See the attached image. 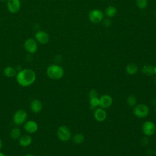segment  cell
Masks as SVG:
<instances>
[{
	"label": "cell",
	"instance_id": "ba28073f",
	"mask_svg": "<svg viewBox=\"0 0 156 156\" xmlns=\"http://www.w3.org/2000/svg\"><path fill=\"white\" fill-rule=\"evenodd\" d=\"M24 46L25 49L30 54L35 53L38 49L37 42L33 38H27L24 43Z\"/></svg>",
	"mask_w": 156,
	"mask_h": 156
},
{
	"label": "cell",
	"instance_id": "484cf974",
	"mask_svg": "<svg viewBox=\"0 0 156 156\" xmlns=\"http://www.w3.org/2000/svg\"><path fill=\"white\" fill-rule=\"evenodd\" d=\"M149 139H148V138H147V136H146L142 138V139H141V144H142L143 145H144V146L147 145V144L149 143Z\"/></svg>",
	"mask_w": 156,
	"mask_h": 156
},
{
	"label": "cell",
	"instance_id": "ac0fdd59",
	"mask_svg": "<svg viewBox=\"0 0 156 156\" xmlns=\"http://www.w3.org/2000/svg\"><path fill=\"white\" fill-rule=\"evenodd\" d=\"M4 74L5 75V76L7 77H14L16 74V69L12 66H7L4 69L3 71Z\"/></svg>",
	"mask_w": 156,
	"mask_h": 156
},
{
	"label": "cell",
	"instance_id": "7c38bea8",
	"mask_svg": "<svg viewBox=\"0 0 156 156\" xmlns=\"http://www.w3.org/2000/svg\"><path fill=\"white\" fill-rule=\"evenodd\" d=\"M107 114L106 111L102 108H98L94 110V118L98 122H102L105 120Z\"/></svg>",
	"mask_w": 156,
	"mask_h": 156
},
{
	"label": "cell",
	"instance_id": "52a82bcc",
	"mask_svg": "<svg viewBox=\"0 0 156 156\" xmlns=\"http://www.w3.org/2000/svg\"><path fill=\"white\" fill-rule=\"evenodd\" d=\"M88 18L93 23L98 24L104 20V13L99 9H93L88 13Z\"/></svg>",
	"mask_w": 156,
	"mask_h": 156
},
{
	"label": "cell",
	"instance_id": "8fae6325",
	"mask_svg": "<svg viewBox=\"0 0 156 156\" xmlns=\"http://www.w3.org/2000/svg\"><path fill=\"white\" fill-rule=\"evenodd\" d=\"M112 103L113 99L108 94H104L99 98V106L102 108H107L110 107Z\"/></svg>",
	"mask_w": 156,
	"mask_h": 156
},
{
	"label": "cell",
	"instance_id": "d6986e66",
	"mask_svg": "<svg viewBox=\"0 0 156 156\" xmlns=\"http://www.w3.org/2000/svg\"><path fill=\"white\" fill-rule=\"evenodd\" d=\"M143 74L147 76H151L154 74V66L151 65H146L141 69Z\"/></svg>",
	"mask_w": 156,
	"mask_h": 156
},
{
	"label": "cell",
	"instance_id": "836d02e7",
	"mask_svg": "<svg viewBox=\"0 0 156 156\" xmlns=\"http://www.w3.org/2000/svg\"><path fill=\"white\" fill-rule=\"evenodd\" d=\"M155 83H156V77H155Z\"/></svg>",
	"mask_w": 156,
	"mask_h": 156
},
{
	"label": "cell",
	"instance_id": "6da1fadb",
	"mask_svg": "<svg viewBox=\"0 0 156 156\" xmlns=\"http://www.w3.org/2000/svg\"><path fill=\"white\" fill-rule=\"evenodd\" d=\"M16 81L22 87L31 85L36 79L35 73L31 69L26 68L20 70L16 74Z\"/></svg>",
	"mask_w": 156,
	"mask_h": 156
},
{
	"label": "cell",
	"instance_id": "30bf717a",
	"mask_svg": "<svg viewBox=\"0 0 156 156\" xmlns=\"http://www.w3.org/2000/svg\"><path fill=\"white\" fill-rule=\"evenodd\" d=\"M35 40L41 44H46L49 40V37L48 33L43 30H39L35 33Z\"/></svg>",
	"mask_w": 156,
	"mask_h": 156
},
{
	"label": "cell",
	"instance_id": "9a60e30c",
	"mask_svg": "<svg viewBox=\"0 0 156 156\" xmlns=\"http://www.w3.org/2000/svg\"><path fill=\"white\" fill-rule=\"evenodd\" d=\"M32 137L29 135H24L19 138V144L23 147H27L32 144Z\"/></svg>",
	"mask_w": 156,
	"mask_h": 156
},
{
	"label": "cell",
	"instance_id": "cb8c5ba5",
	"mask_svg": "<svg viewBox=\"0 0 156 156\" xmlns=\"http://www.w3.org/2000/svg\"><path fill=\"white\" fill-rule=\"evenodd\" d=\"M136 4L140 9H144L148 4L147 0H136Z\"/></svg>",
	"mask_w": 156,
	"mask_h": 156
},
{
	"label": "cell",
	"instance_id": "277c9868",
	"mask_svg": "<svg viewBox=\"0 0 156 156\" xmlns=\"http://www.w3.org/2000/svg\"><path fill=\"white\" fill-rule=\"evenodd\" d=\"M58 138L63 142L69 141L71 138V132L70 129L66 126H60L57 130Z\"/></svg>",
	"mask_w": 156,
	"mask_h": 156
},
{
	"label": "cell",
	"instance_id": "5bb4252c",
	"mask_svg": "<svg viewBox=\"0 0 156 156\" xmlns=\"http://www.w3.org/2000/svg\"><path fill=\"white\" fill-rule=\"evenodd\" d=\"M30 107L31 110L34 113H37L41 111L42 108H43V105H42V103L41 102V101H39L38 99H34L31 102Z\"/></svg>",
	"mask_w": 156,
	"mask_h": 156
},
{
	"label": "cell",
	"instance_id": "4316f807",
	"mask_svg": "<svg viewBox=\"0 0 156 156\" xmlns=\"http://www.w3.org/2000/svg\"><path fill=\"white\" fill-rule=\"evenodd\" d=\"M102 23H103V25L105 27H108L111 25V21L108 18L103 20Z\"/></svg>",
	"mask_w": 156,
	"mask_h": 156
},
{
	"label": "cell",
	"instance_id": "83f0119b",
	"mask_svg": "<svg viewBox=\"0 0 156 156\" xmlns=\"http://www.w3.org/2000/svg\"><path fill=\"white\" fill-rule=\"evenodd\" d=\"M2 145H3V144H2V140L0 139V149L2 148Z\"/></svg>",
	"mask_w": 156,
	"mask_h": 156
},
{
	"label": "cell",
	"instance_id": "e575fe53",
	"mask_svg": "<svg viewBox=\"0 0 156 156\" xmlns=\"http://www.w3.org/2000/svg\"><path fill=\"white\" fill-rule=\"evenodd\" d=\"M155 113H156V107H155Z\"/></svg>",
	"mask_w": 156,
	"mask_h": 156
},
{
	"label": "cell",
	"instance_id": "1f68e13d",
	"mask_svg": "<svg viewBox=\"0 0 156 156\" xmlns=\"http://www.w3.org/2000/svg\"><path fill=\"white\" fill-rule=\"evenodd\" d=\"M155 18H156V10H155Z\"/></svg>",
	"mask_w": 156,
	"mask_h": 156
},
{
	"label": "cell",
	"instance_id": "f1b7e54d",
	"mask_svg": "<svg viewBox=\"0 0 156 156\" xmlns=\"http://www.w3.org/2000/svg\"><path fill=\"white\" fill-rule=\"evenodd\" d=\"M154 74L156 75V66H154Z\"/></svg>",
	"mask_w": 156,
	"mask_h": 156
},
{
	"label": "cell",
	"instance_id": "d590c367",
	"mask_svg": "<svg viewBox=\"0 0 156 156\" xmlns=\"http://www.w3.org/2000/svg\"><path fill=\"white\" fill-rule=\"evenodd\" d=\"M1 1H5V0H1Z\"/></svg>",
	"mask_w": 156,
	"mask_h": 156
},
{
	"label": "cell",
	"instance_id": "3957f363",
	"mask_svg": "<svg viewBox=\"0 0 156 156\" xmlns=\"http://www.w3.org/2000/svg\"><path fill=\"white\" fill-rule=\"evenodd\" d=\"M133 113L136 117L143 118L149 115V108L147 105L144 104H139L134 107Z\"/></svg>",
	"mask_w": 156,
	"mask_h": 156
},
{
	"label": "cell",
	"instance_id": "7402d4cb",
	"mask_svg": "<svg viewBox=\"0 0 156 156\" xmlns=\"http://www.w3.org/2000/svg\"><path fill=\"white\" fill-rule=\"evenodd\" d=\"M90 106L92 109H96L97 107L99 106V98L98 97L90 98Z\"/></svg>",
	"mask_w": 156,
	"mask_h": 156
},
{
	"label": "cell",
	"instance_id": "f546056e",
	"mask_svg": "<svg viewBox=\"0 0 156 156\" xmlns=\"http://www.w3.org/2000/svg\"><path fill=\"white\" fill-rule=\"evenodd\" d=\"M24 156H35V155L31 154H26Z\"/></svg>",
	"mask_w": 156,
	"mask_h": 156
},
{
	"label": "cell",
	"instance_id": "4fadbf2b",
	"mask_svg": "<svg viewBox=\"0 0 156 156\" xmlns=\"http://www.w3.org/2000/svg\"><path fill=\"white\" fill-rule=\"evenodd\" d=\"M24 129L27 133H33L37 131L38 126L35 121L33 120H29L25 122L24 125Z\"/></svg>",
	"mask_w": 156,
	"mask_h": 156
},
{
	"label": "cell",
	"instance_id": "7a4b0ae2",
	"mask_svg": "<svg viewBox=\"0 0 156 156\" xmlns=\"http://www.w3.org/2000/svg\"><path fill=\"white\" fill-rule=\"evenodd\" d=\"M47 76L52 79H60L64 76L63 68L58 65H50L46 69Z\"/></svg>",
	"mask_w": 156,
	"mask_h": 156
},
{
	"label": "cell",
	"instance_id": "2e32d148",
	"mask_svg": "<svg viewBox=\"0 0 156 156\" xmlns=\"http://www.w3.org/2000/svg\"><path fill=\"white\" fill-rule=\"evenodd\" d=\"M138 71V66L133 63H129L126 67V71L129 75H134Z\"/></svg>",
	"mask_w": 156,
	"mask_h": 156
},
{
	"label": "cell",
	"instance_id": "e0dca14e",
	"mask_svg": "<svg viewBox=\"0 0 156 156\" xmlns=\"http://www.w3.org/2000/svg\"><path fill=\"white\" fill-rule=\"evenodd\" d=\"M117 13V9L115 6L109 5L105 10V14L107 16L112 18L115 16Z\"/></svg>",
	"mask_w": 156,
	"mask_h": 156
},
{
	"label": "cell",
	"instance_id": "ffe728a7",
	"mask_svg": "<svg viewBox=\"0 0 156 156\" xmlns=\"http://www.w3.org/2000/svg\"><path fill=\"white\" fill-rule=\"evenodd\" d=\"M73 141L75 144H80L85 141V136L81 133H76L73 137Z\"/></svg>",
	"mask_w": 156,
	"mask_h": 156
},
{
	"label": "cell",
	"instance_id": "d4e9b609",
	"mask_svg": "<svg viewBox=\"0 0 156 156\" xmlns=\"http://www.w3.org/2000/svg\"><path fill=\"white\" fill-rule=\"evenodd\" d=\"M88 97L89 98H95V97H98V93L97 92V91L94 89H92L90 90L88 92Z\"/></svg>",
	"mask_w": 156,
	"mask_h": 156
},
{
	"label": "cell",
	"instance_id": "d6a6232c",
	"mask_svg": "<svg viewBox=\"0 0 156 156\" xmlns=\"http://www.w3.org/2000/svg\"><path fill=\"white\" fill-rule=\"evenodd\" d=\"M155 155H156V149L155 150Z\"/></svg>",
	"mask_w": 156,
	"mask_h": 156
},
{
	"label": "cell",
	"instance_id": "5b68a950",
	"mask_svg": "<svg viewBox=\"0 0 156 156\" xmlns=\"http://www.w3.org/2000/svg\"><path fill=\"white\" fill-rule=\"evenodd\" d=\"M27 118V112L23 110H18L13 115V123L17 126H20L24 124Z\"/></svg>",
	"mask_w": 156,
	"mask_h": 156
},
{
	"label": "cell",
	"instance_id": "9c48e42d",
	"mask_svg": "<svg viewBox=\"0 0 156 156\" xmlns=\"http://www.w3.org/2000/svg\"><path fill=\"white\" fill-rule=\"evenodd\" d=\"M7 6L10 13H16L21 8L20 0H7Z\"/></svg>",
	"mask_w": 156,
	"mask_h": 156
},
{
	"label": "cell",
	"instance_id": "603a6c76",
	"mask_svg": "<svg viewBox=\"0 0 156 156\" xmlns=\"http://www.w3.org/2000/svg\"><path fill=\"white\" fill-rule=\"evenodd\" d=\"M127 105L130 107H135L136 104V98L135 95H129L127 98Z\"/></svg>",
	"mask_w": 156,
	"mask_h": 156
},
{
	"label": "cell",
	"instance_id": "4dcf8cb0",
	"mask_svg": "<svg viewBox=\"0 0 156 156\" xmlns=\"http://www.w3.org/2000/svg\"><path fill=\"white\" fill-rule=\"evenodd\" d=\"M0 156H5V154L1 152H0Z\"/></svg>",
	"mask_w": 156,
	"mask_h": 156
},
{
	"label": "cell",
	"instance_id": "44dd1931",
	"mask_svg": "<svg viewBox=\"0 0 156 156\" xmlns=\"http://www.w3.org/2000/svg\"><path fill=\"white\" fill-rule=\"evenodd\" d=\"M21 130L18 127H14L12 129L10 135L13 140H18L21 136Z\"/></svg>",
	"mask_w": 156,
	"mask_h": 156
},
{
	"label": "cell",
	"instance_id": "8992f818",
	"mask_svg": "<svg viewBox=\"0 0 156 156\" xmlns=\"http://www.w3.org/2000/svg\"><path fill=\"white\" fill-rule=\"evenodd\" d=\"M142 131L145 136H150L154 135L156 131V126L151 121H145L142 126Z\"/></svg>",
	"mask_w": 156,
	"mask_h": 156
}]
</instances>
